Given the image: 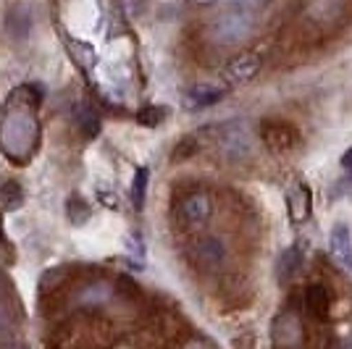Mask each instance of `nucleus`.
<instances>
[{"label":"nucleus","mask_w":352,"mask_h":349,"mask_svg":"<svg viewBox=\"0 0 352 349\" xmlns=\"http://www.w3.org/2000/svg\"><path fill=\"white\" fill-rule=\"evenodd\" d=\"M0 203L8 210H19L21 203H24V192H21V184L19 181H3L0 184Z\"/></svg>","instance_id":"f8f14e48"},{"label":"nucleus","mask_w":352,"mask_h":349,"mask_svg":"<svg viewBox=\"0 0 352 349\" xmlns=\"http://www.w3.org/2000/svg\"><path fill=\"white\" fill-rule=\"evenodd\" d=\"M261 71V56L258 53H242L223 66V79L229 85H245Z\"/></svg>","instance_id":"423d86ee"},{"label":"nucleus","mask_w":352,"mask_h":349,"mask_svg":"<svg viewBox=\"0 0 352 349\" xmlns=\"http://www.w3.org/2000/svg\"><path fill=\"white\" fill-rule=\"evenodd\" d=\"M82 131H85V137H95V134L100 131V118L95 116L92 111H87V113L82 116Z\"/></svg>","instance_id":"dca6fc26"},{"label":"nucleus","mask_w":352,"mask_h":349,"mask_svg":"<svg viewBox=\"0 0 352 349\" xmlns=\"http://www.w3.org/2000/svg\"><path fill=\"white\" fill-rule=\"evenodd\" d=\"M6 30L14 34L16 40L27 37L32 32V8L27 3H14L11 11H8V19H6Z\"/></svg>","instance_id":"6e6552de"},{"label":"nucleus","mask_w":352,"mask_h":349,"mask_svg":"<svg viewBox=\"0 0 352 349\" xmlns=\"http://www.w3.org/2000/svg\"><path fill=\"white\" fill-rule=\"evenodd\" d=\"M289 216L294 223H305L310 216V192L302 184H292L289 190Z\"/></svg>","instance_id":"1a4fd4ad"},{"label":"nucleus","mask_w":352,"mask_h":349,"mask_svg":"<svg viewBox=\"0 0 352 349\" xmlns=\"http://www.w3.org/2000/svg\"><path fill=\"white\" fill-rule=\"evenodd\" d=\"M6 300V281H3V276H0V302Z\"/></svg>","instance_id":"aec40b11"},{"label":"nucleus","mask_w":352,"mask_h":349,"mask_svg":"<svg viewBox=\"0 0 352 349\" xmlns=\"http://www.w3.org/2000/svg\"><path fill=\"white\" fill-rule=\"evenodd\" d=\"M192 3H195V5H213L216 0H192Z\"/></svg>","instance_id":"412c9836"},{"label":"nucleus","mask_w":352,"mask_h":349,"mask_svg":"<svg viewBox=\"0 0 352 349\" xmlns=\"http://www.w3.org/2000/svg\"><path fill=\"white\" fill-rule=\"evenodd\" d=\"M163 116H166V111H163V108L147 105V108H142V111L137 113V121H140L142 126H158V124L163 121Z\"/></svg>","instance_id":"2eb2a0df"},{"label":"nucleus","mask_w":352,"mask_h":349,"mask_svg":"<svg viewBox=\"0 0 352 349\" xmlns=\"http://www.w3.org/2000/svg\"><path fill=\"white\" fill-rule=\"evenodd\" d=\"M213 216V200L206 192H192L182 200V221L187 229H200L206 226Z\"/></svg>","instance_id":"39448f33"},{"label":"nucleus","mask_w":352,"mask_h":349,"mask_svg":"<svg viewBox=\"0 0 352 349\" xmlns=\"http://www.w3.org/2000/svg\"><path fill=\"white\" fill-rule=\"evenodd\" d=\"M226 95V89L219 87V85H195L184 92V98H182V105L187 108V111H203V108H210V105H216Z\"/></svg>","instance_id":"0eeeda50"},{"label":"nucleus","mask_w":352,"mask_h":349,"mask_svg":"<svg viewBox=\"0 0 352 349\" xmlns=\"http://www.w3.org/2000/svg\"><path fill=\"white\" fill-rule=\"evenodd\" d=\"M195 258L203 262V265H208V268H213V265H219L223 260V245H221L216 236H206L203 242H197Z\"/></svg>","instance_id":"9d476101"},{"label":"nucleus","mask_w":352,"mask_h":349,"mask_svg":"<svg viewBox=\"0 0 352 349\" xmlns=\"http://www.w3.org/2000/svg\"><path fill=\"white\" fill-rule=\"evenodd\" d=\"M210 131H213V145H219L223 158L245 160L255 150V139L245 126V121H226V124L213 126Z\"/></svg>","instance_id":"f257e3e1"},{"label":"nucleus","mask_w":352,"mask_h":349,"mask_svg":"<svg viewBox=\"0 0 352 349\" xmlns=\"http://www.w3.org/2000/svg\"><path fill=\"white\" fill-rule=\"evenodd\" d=\"M223 11H236V14H250L255 16L265 5V0H221Z\"/></svg>","instance_id":"4468645a"},{"label":"nucleus","mask_w":352,"mask_h":349,"mask_svg":"<svg viewBox=\"0 0 352 349\" xmlns=\"http://www.w3.org/2000/svg\"><path fill=\"white\" fill-rule=\"evenodd\" d=\"M255 30V16L250 14H236V11H223V14L213 21L210 27V34L213 40L221 45H234L248 40Z\"/></svg>","instance_id":"f03ea898"},{"label":"nucleus","mask_w":352,"mask_h":349,"mask_svg":"<svg viewBox=\"0 0 352 349\" xmlns=\"http://www.w3.org/2000/svg\"><path fill=\"white\" fill-rule=\"evenodd\" d=\"M0 236H3V221H0Z\"/></svg>","instance_id":"4be33fe9"},{"label":"nucleus","mask_w":352,"mask_h":349,"mask_svg":"<svg viewBox=\"0 0 352 349\" xmlns=\"http://www.w3.org/2000/svg\"><path fill=\"white\" fill-rule=\"evenodd\" d=\"M329 252L331 258L344 268L352 271V223L350 221H334L329 229Z\"/></svg>","instance_id":"20e7f679"},{"label":"nucleus","mask_w":352,"mask_h":349,"mask_svg":"<svg viewBox=\"0 0 352 349\" xmlns=\"http://www.w3.org/2000/svg\"><path fill=\"white\" fill-rule=\"evenodd\" d=\"M0 349H24V347H21L19 341H3V344H0Z\"/></svg>","instance_id":"a211bd4d"},{"label":"nucleus","mask_w":352,"mask_h":349,"mask_svg":"<svg viewBox=\"0 0 352 349\" xmlns=\"http://www.w3.org/2000/svg\"><path fill=\"white\" fill-rule=\"evenodd\" d=\"M302 260H305V249H302V245H292V247L281 255L279 276L281 278H292L294 273L302 268Z\"/></svg>","instance_id":"9b49d317"},{"label":"nucleus","mask_w":352,"mask_h":349,"mask_svg":"<svg viewBox=\"0 0 352 349\" xmlns=\"http://www.w3.org/2000/svg\"><path fill=\"white\" fill-rule=\"evenodd\" d=\"M187 349H210V347H208V344H203V341H192Z\"/></svg>","instance_id":"6ab92c4d"},{"label":"nucleus","mask_w":352,"mask_h":349,"mask_svg":"<svg viewBox=\"0 0 352 349\" xmlns=\"http://www.w3.org/2000/svg\"><path fill=\"white\" fill-rule=\"evenodd\" d=\"M0 139L3 147L11 153V155H24L30 150L32 139H34V121L27 113L16 111L6 118V126L0 131Z\"/></svg>","instance_id":"7ed1b4c3"},{"label":"nucleus","mask_w":352,"mask_h":349,"mask_svg":"<svg viewBox=\"0 0 352 349\" xmlns=\"http://www.w3.org/2000/svg\"><path fill=\"white\" fill-rule=\"evenodd\" d=\"M339 166H342V168H347V171H352V145L347 147L344 153H342V158H339Z\"/></svg>","instance_id":"f3484780"},{"label":"nucleus","mask_w":352,"mask_h":349,"mask_svg":"<svg viewBox=\"0 0 352 349\" xmlns=\"http://www.w3.org/2000/svg\"><path fill=\"white\" fill-rule=\"evenodd\" d=\"M147 168H137L134 171V179H132V200H134V207L137 210H142V205H145V192H147Z\"/></svg>","instance_id":"ddd939ff"}]
</instances>
